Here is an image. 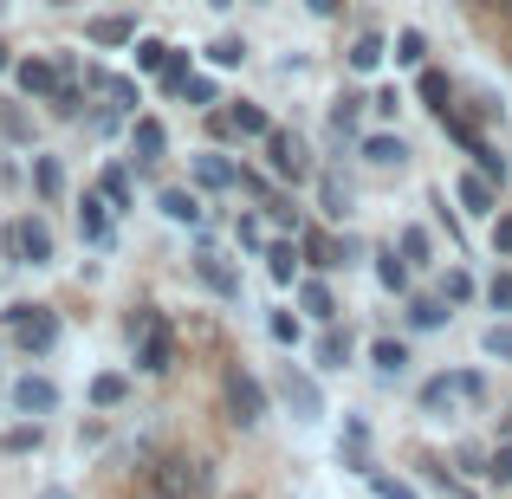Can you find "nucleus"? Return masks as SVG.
Returning <instances> with one entry per match:
<instances>
[{
  "label": "nucleus",
  "mask_w": 512,
  "mask_h": 499,
  "mask_svg": "<svg viewBox=\"0 0 512 499\" xmlns=\"http://www.w3.org/2000/svg\"><path fill=\"white\" fill-rule=\"evenodd\" d=\"M13 409H20V415H52V409H59V383H46V376H20V383H13Z\"/></svg>",
  "instance_id": "nucleus-9"
},
{
  "label": "nucleus",
  "mask_w": 512,
  "mask_h": 499,
  "mask_svg": "<svg viewBox=\"0 0 512 499\" xmlns=\"http://www.w3.org/2000/svg\"><path fill=\"white\" fill-rule=\"evenodd\" d=\"M441 299H448V305L474 299V273H448V279H441Z\"/></svg>",
  "instance_id": "nucleus-38"
},
{
  "label": "nucleus",
  "mask_w": 512,
  "mask_h": 499,
  "mask_svg": "<svg viewBox=\"0 0 512 499\" xmlns=\"http://www.w3.org/2000/svg\"><path fill=\"white\" fill-rule=\"evenodd\" d=\"M363 156H370L376 169H402L409 163V143L402 137H363Z\"/></svg>",
  "instance_id": "nucleus-18"
},
{
  "label": "nucleus",
  "mask_w": 512,
  "mask_h": 499,
  "mask_svg": "<svg viewBox=\"0 0 512 499\" xmlns=\"http://www.w3.org/2000/svg\"><path fill=\"white\" fill-rule=\"evenodd\" d=\"M305 260H318V266H344V240H331V234H305Z\"/></svg>",
  "instance_id": "nucleus-26"
},
{
  "label": "nucleus",
  "mask_w": 512,
  "mask_h": 499,
  "mask_svg": "<svg viewBox=\"0 0 512 499\" xmlns=\"http://www.w3.org/2000/svg\"><path fill=\"white\" fill-rule=\"evenodd\" d=\"M85 39H91V46H124V39H130V20H124V13H111V20H91Z\"/></svg>",
  "instance_id": "nucleus-25"
},
{
  "label": "nucleus",
  "mask_w": 512,
  "mask_h": 499,
  "mask_svg": "<svg viewBox=\"0 0 512 499\" xmlns=\"http://www.w3.org/2000/svg\"><path fill=\"white\" fill-rule=\"evenodd\" d=\"M493 247L512 253V214H500V221H493Z\"/></svg>",
  "instance_id": "nucleus-49"
},
{
  "label": "nucleus",
  "mask_w": 512,
  "mask_h": 499,
  "mask_svg": "<svg viewBox=\"0 0 512 499\" xmlns=\"http://www.w3.org/2000/svg\"><path fill=\"white\" fill-rule=\"evenodd\" d=\"M7 448H13V454H26V448H39V428H13V435H7Z\"/></svg>",
  "instance_id": "nucleus-48"
},
{
  "label": "nucleus",
  "mask_w": 512,
  "mask_h": 499,
  "mask_svg": "<svg viewBox=\"0 0 512 499\" xmlns=\"http://www.w3.org/2000/svg\"><path fill=\"white\" fill-rule=\"evenodd\" d=\"M415 91H422V104H428L435 117H448V98H454L448 72H428V65H422V72H415Z\"/></svg>",
  "instance_id": "nucleus-15"
},
{
  "label": "nucleus",
  "mask_w": 512,
  "mask_h": 499,
  "mask_svg": "<svg viewBox=\"0 0 512 499\" xmlns=\"http://www.w3.org/2000/svg\"><path fill=\"white\" fill-rule=\"evenodd\" d=\"M350 350H357V344H350V331H325V337H318V370H344Z\"/></svg>",
  "instance_id": "nucleus-23"
},
{
  "label": "nucleus",
  "mask_w": 512,
  "mask_h": 499,
  "mask_svg": "<svg viewBox=\"0 0 512 499\" xmlns=\"http://www.w3.org/2000/svg\"><path fill=\"white\" fill-rule=\"evenodd\" d=\"M396 65L422 72V65H428V39H422V33H402V39H396Z\"/></svg>",
  "instance_id": "nucleus-31"
},
{
  "label": "nucleus",
  "mask_w": 512,
  "mask_h": 499,
  "mask_svg": "<svg viewBox=\"0 0 512 499\" xmlns=\"http://www.w3.org/2000/svg\"><path fill=\"white\" fill-rule=\"evenodd\" d=\"M376 279H383V292H409V260H402V247L376 253Z\"/></svg>",
  "instance_id": "nucleus-20"
},
{
  "label": "nucleus",
  "mask_w": 512,
  "mask_h": 499,
  "mask_svg": "<svg viewBox=\"0 0 512 499\" xmlns=\"http://www.w3.org/2000/svg\"><path fill=\"white\" fill-rule=\"evenodd\" d=\"M480 370H441V376H428L422 383V409L428 415H454L461 402H480Z\"/></svg>",
  "instance_id": "nucleus-3"
},
{
  "label": "nucleus",
  "mask_w": 512,
  "mask_h": 499,
  "mask_svg": "<svg viewBox=\"0 0 512 499\" xmlns=\"http://www.w3.org/2000/svg\"><path fill=\"white\" fill-rule=\"evenodd\" d=\"M266 208H273V221H279V227H292V221H299V208H292L286 195H266Z\"/></svg>",
  "instance_id": "nucleus-47"
},
{
  "label": "nucleus",
  "mask_w": 512,
  "mask_h": 499,
  "mask_svg": "<svg viewBox=\"0 0 512 499\" xmlns=\"http://www.w3.org/2000/svg\"><path fill=\"white\" fill-rule=\"evenodd\" d=\"M370 493H376V499H422L409 480H396V474H370Z\"/></svg>",
  "instance_id": "nucleus-35"
},
{
  "label": "nucleus",
  "mask_w": 512,
  "mask_h": 499,
  "mask_svg": "<svg viewBox=\"0 0 512 499\" xmlns=\"http://www.w3.org/2000/svg\"><path fill=\"white\" fill-rule=\"evenodd\" d=\"M506 13H512V0H506Z\"/></svg>",
  "instance_id": "nucleus-55"
},
{
  "label": "nucleus",
  "mask_w": 512,
  "mask_h": 499,
  "mask_svg": "<svg viewBox=\"0 0 512 499\" xmlns=\"http://www.w3.org/2000/svg\"><path fill=\"white\" fill-rule=\"evenodd\" d=\"M111 104H117V111H130V104H137V85H130V78H111Z\"/></svg>",
  "instance_id": "nucleus-46"
},
{
  "label": "nucleus",
  "mask_w": 512,
  "mask_h": 499,
  "mask_svg": "<svg viewBox=\"0 0 512 499\" xmlns=\"http://www.w3.org/2000/svg\"><path fill=\"white\" fill-rule=\"evenodd\" d=\"M487 474H493V480H506V487H512V441H506V448H493Z\"/></svg>",
  "instance_id": "nucleus-45"
},
{
  "label": "nucleus",
  "mask_w": 512,
  "mask_h": 499,
  "mask_svg": "<svg viewBox=\"0 0 512 499\" xmlns=\"http://www.w3.org/2000/svg\"><path fill=\"white\" fill-rule=\"evenodd\" d=\"M65 72H72V59H20V65H13V78H20L26 98H52Z\"/></svg>",
  "instance_id": "nucleus-8"
},
{
  "label": "nucleus",
  "mask_w": 512,
  "mask_h": 499,
  "mask_svg": "<svg viewBox=\"0 0 512 499\" xmlns=\"http://www.w3.org/2000/svg\"><path fill=\"white\" fill-rule=\"evenodd\" d=\"M266 325H273V337H279V344H299V318H292V312H273V318H266Z\"/></svg>",
  "instance_id": "nucleus-42"
},
{
  "label": "nucleus",
  "mask_w": 512,
  "mask_h": 499,
  "mask_svg": "<svg viewBox=\"0 0 512 499\" xmlns=\"http://www.w3.org/2000/svg\"><path fill=\"white\" fill-rule=\"evenodd\" d=\"M221 402H227V415H234L240 428H253L266 415V383L247 370V363H227L221 370Z\"/></svg>",
  "instance_id": "nucleus-2"
},
{
  "label": "nucleus",
  "mask_w": 512,
  "mask_h": 499,
  "mask_svg": "<svg viewBox=\"0 0 512 499\" xmlns=\"http://www.w3.org/2000/svg\"><path fill=\"white\" fill-rule=\"evenodd\" d=\"M33 188H39V195H59V188H65V175H59V163H52V156H39V163H33Z\"/></svg>",
  "instance_id": "nucleus-33"
},
{
  "label": "nucleus",
  "mask_w": 512,
  "mask_h": 499,
  "mask_svg": "<svg viewBox=\"0 0 512 499\" xmlns=\"http://www.w3.org/2000/svg\"><path fill=\"white\" fill-rule=\"evenodd\" d=\"M240 182V169L227 163L221 150H208V156H195V188H214V195H221V188H234Z\"/></svg>",
  "instance_id": "nucleus-11"
},
{
  "label": "nucleus",
  "mask_w": 512,
  "mask_h": 499,
  "mask_svg": "<svg viewBox=\"0 0 512 499\" xmlns=\"http://www.w3.org/2000/svg\"><path fill=\"white\" fill-rule=\"evenodd\" d=\"M156 78H163L169 91H182V78H188V52H175V46H169V52H163V72H156Z\"/></svg>",
  "instance_id": "nucleus-36"
},
{
  "label": "nucleus",
  "mask_w": 512,
  "mask_h": 499,
  "mask_svg": "<svg viewBox=\"0 0 512 499\" xmlns=\"http://www.w3.org/2000/svg\"><path fill=\"white\" fill-rule=\"evenodd\" d=\"M156 208H163L175 227H201V201L188 195V188H163V201H156Z\"/></svg>",
  "instance_id": "nucleus-16"
},
{
  "label": "nucleus",
  "mask_w": 512,
  "mask_h": 499,
  "mask_svg": "<svg viewBox=\"0 0 512 499\" xmlns=\"http://www.w3.org/2000/svg\"><path fill=\"white\" fill-rule=\"evenodd\" d=\"M163 39H143V46H137V65H143V72H163Z\"/></svg>",
  "instance_id": "nucleus-43"
},
{
  "label": "nucleus",
  "mask_w": 512,
  "mask_h": 499,
  "mask_svg": "<svg viewBox=\"0 0 512 499\" xmlns=\"http://www.w3.org/2000/svg\"><path fill=\"white\" fill-rule=\"evenodd\" d=\"M195 279H201V286H214L221 299H234V292H240V273H234V266H227L214 247H201V253H195Z\"/></svg>",
  "instance_id": "nucleus-10"
},
{
  "label": "nucleus",
  "mask_w": 512,
  "mask_h": 499,
  "mask_svg": "<svg viewBox=\"0 0 512 499\" xmlns=\"http://www.w3.org/2000/svg\"><path fill=\"white\" fill-rule=\"evenodd\" d=\"M0 247H7V260L20 253L26 266H52V234L39 221H20V227H0Z\"/></svg>",
  "instance_id": "nucleus-7"
},
{
  "label": "nucleus",
  "mask_w": 512,
  "mask_h": 499,
  "mask_svg": "<svg viewBox=\"0 0 512 499\" xmlns=\"http://www.w3.org/2000/svg\"><path fill=\"white\" fill-rule=\"evenodd\" d=\"M480 344H487V357H506V363H512V325H493Z\"/></svg>",
  "instance_id": "nucleus-40"
},
{
  "label": "nucleus",
  "mask_w": 512,
  "mask_h": 499,
  "mask_svg": "<svg viewBox=\"0 0 512 499\" xmlns=\"http://www.w3.org/2000/svg\"><path fill=\"white\" fill-rule=\"evenodd\" d=\"M396 247H402V260H409V266H428V260H435V234H428V227H402Z\"/></svg>",
  "instance_id": "nucleus-24"
},
{
  "label": "nucleus",
  "mask_w": 512,
  "mask_h": 499,
  "mask_svg": "<svg viewBox=\"0 0 512 499\" xmlns=\"http://www.w3.org/2000/svg\"><path fill=\"white\" fill-rule=\"evenodd\" d=\"M266 163H273L279 182H305L312 175V150H305L299 130H266Z\"/></svg>",
  "instance_id": "nucleus-5"
},
{
  "label": "nucleus",
  "mask_w": 512,
  "mask_h": 499,
  "mask_svg": "<svg viewBox=\"0 0 512 499\" xmlns=\"http://www.w3.org/2000/svg\"><path fill=\"white\" fill-rule=\"evenodd\" d=\"M182 98L188 104H214V78H182Z\"/></svg>",
  "instance_id": "nucleus-44"
},
{
  "label": "nucleus",
  "mask_w": 512,
  "mask_h": 499,
  "mask_svg": "<svg viewBox=\"0 0 512 499\" xmlns=\"http://www.w3.org/2000/svg\"><path fill=\"white\" fill-rule=\"evenodd\" d=\"M137 370H143V376H163V370H169V331H143Z\"/></svg>",
  "instance_id": "nucleus-17"
},
{
  "label": "nucleus",
  "mask_w": 512,
  "mask_h": 499,
  "mask_svg": "<svg viewBox=\"0 0 512 499\" xmlns=\"http://www.w3.org/2000/svg\"><path fill=\"white\" fill-rule=\"evenodd\" d=\"M214 7H234V0H214Z\"/></svg>",
  "instance_id": "nucleus-54"
},
{
  "label": "nucleus",
  "mask_w": 512,
  "mask_h": 499,
  "mask_svg": "<svg viewBox=\"0 0 512 499\" xmlns=\"http://www.w3.org/2000/svg\"><path fill=\"white\" fill-rule=\"evenodd\" d=\"M0 72H7V46H0Z\"/></svg>",
  "instance_id": "nucleus-53"
},
{
  "label": "nucleus",
  "mask_w": 512,
  "mask_h": 499,
  "mask_svg": "<svg viewBox=\"0 0 512 499\" xmlns=\"http://www.w3.org/2000/svg\"><path fill=\"white\" fill-rule=\"evenodd\" d=\"M52 104H59V117H78V111H85V91H78V85H59V91H52Z\"/></svg>",
  "instance_id": "nucleus-41"
},
{
  "label": "nucleus",
  "mask_w": 512,
  "mask_h": 499,
  "mask_svg": "<svg viewBox=\"0 0 512 499\" xmlns=\"http://www.w3.org/2000/svg\"><path fill=\"white\" fill-rule=\"evenodd\" d=\"M350 65H357V72H376V65H383V39H376V33H363L357 46H350Z\"/></svg>",
  "instance_id": "nucleus-32"
},
{
  "label": "nucleus",
  "mask_w": 512,
  "mask_h": 499,
  "mask_svg": "<svg viewBox=\"0 0 512 499\" xmlns=\"http://www.w3.org/2000/svg\"><path fill=\"white\" fill-rule=\"evenodd\" d=\"M454 195H461L467 214H493V182H487V175H461V182H454Z\"/></svg>",
  "instance_id": "nucleus-19"
},
{
  "label": "nucleus",
  "mask_w": 512,
  "mask_h": 499,
  "mask_svg": "<svg viewBox=\"0 0 512 499\" xmlns=\"http://www.w3.org/2000/svg\"><path fill=\"white\" fill-rule=\"evenodd\" d=\"M7 325H13V344L33 350V357H46V350L59 344V312H39V305H13Z\"/></svg>",
  "instance_id": "nucleus-4"
},
{
  "label": "nucleus",
  "mask_w": 512,
  "mask_h": 499,
  "mask_svg": "<svg viewBox=\"0 0 512 499\" xmlns=\"http://www.w3.org/2000/svg\"><path fill=\"white\" fill-rule=\"evenodd\" d=\"M318 195H325V214H338V221L350 214V182H344V175H325V182H318Z\"/></svg>",
  "instance_id": "nucleus-28"
},
{
  "label": "nucleus",
  "mask_w": 512,
  "mask_h": 499,
  "mask_svg": "<svg viewBox=\"0 0 512 499\" xmlns=\"http://www.w3.org/2000/svg\"><path fill=\"white\" fill-rule=\"evenodd\" d=\"M227 124H234L240 137H266V130H273V124H266V111H260V104H234V117H227Z\"/></svg>",
  "instance_id": "nucleus-29"
},
{
  "label": "nucleus",
  "mask_w": 512,
  "mask_h": 499,
  "mask_svg": "<svg viewBox=\"0 0 512 499\" xmlns=\"http://www.w3.org/2000/svg\"><path fill=\"white\" fill-rule=\"evenodd\" d=\"M91 402H98V409H117V402H124V376H91Z\"/></svg>",
  "instance_id": "nucleus-34"
},
{
  "label": "nucleus",
  "mask_w": 512,
  "mask_h": 499,
  "mask_svg": "<svg viewBox=\"0 0 512 499\" xmlns=\"http://www.w3.org/2000/svg\"><path fill=\"white\" fill-rule=\"evenodd\" d=\"M208 59L227 72V65H240V59H247V46H240V39H214V46H208Z\"/></svg>",
  "instance_id": "nucleus-39"
},
{
  "label": "nucleus",
  "mask_w": 512,
  "mask_h": 499,
  "mask_svg": "<svg viewBox=\"0 0 512 499\" xmlns=\"http://www.w3.org/2000/svg\"><path fill=\"white\" fill-rule=\"evenodd\" d=\"M493 305H500V312H512V279H493Z\"/></svg>",
  "instance_id": "nucleus-51"
},
{
  "label": "nucleus",
  "mask_w": 512,
  "mask_h": 499,
  "mask_svg": "<svg viewBox=\"0 0 512 499\" xmlns=\"http://www.w3.org/2000/svg\"><path fill=\"white\" fill-rule=\"evenodd\" d=\"M201 493H208V461H195V454H169V461H156L150 499H201Z\"/></svg>",
  "instance_id": "nucleus-1"
},
{
  "label": "nucleus",
  "mask_w": 512,
  "mask_h": 499,
  "mask_svg": "<svg viewBox=\"0 0 512 499\" xmlns=\"http://www.w3.org/2000/svg\"><path fill=\"white\" fill-rule=\"evenodd\" d=\"M98 195L111 201V208H130V175H124V169H104V175H98Z\"/></svg>",
  "instance_id": "nucleus-30"
},
{
  "label": "nucleus",
  "mask_w": 512,
  "mask_h": 499,
  "mask_svg": "<svg viewBox=\"0 0 512 499\" xmlns=\"http://www.w3.org/2000/svg\"><path fill=\"white\" fill-rule=\"evenodd\" d=\"M402 318H409L415 331H441V325H448V299H428V292H422V299H409Z\"/></svg>",
  "instance_id": "nucleus-21"
},
{
  "label": "nucleus",
  "mask_w": 512,
  "mask_h": 499,
  "mask_svg": "<svg viewBox=\"0 0 512 499\" xmlns=\"http://www.w3.org/2000/svg\"><path fill=\"white\" fill-rule=\"evenodd\" d=\"M266 273H273L279 286H292V279H299V247H292V240H273V247H266Z\"/></svg>",
  "instance_id": "nucleus-22"
},
{
  "label": "nucleus",
  "mask_w": 512,
  "mask_h": 499,
  "mask_svg": "<svg viewBox=\"0 0 512 499\" xmlns=\"http://www.w3.org/2000/svg\"><path fill=\"white\" fill-rule=\"evenodd\" d=\"M305 7H312L318 20H338V13H344V0H305Z\"/></svg>",
  "instance_id": "nucleus-50"
},
{
  "label": "nucleus",
  "mask_w": 512,
  "mask_h": 499,
  "mask_svg": "<svg viewBox=\"0 0 512 499\" xmlns=\"http://www.w3.org/2000/svg\"><path fill=\"white\" fill-rule=\"evenodd\" d=\"M370 363H376V370H383V376H396L402 363H409V350H402L396 337H376V344H370Z\"/></svg>",
  "instance_id": "nucleus-27"
},
{
  "label": "nucleus",
  "mask_w": 512,
  "mask_h": 499,
  "mask_svg": "<svg viewBox=\"0 0 512 499\" xmlns=\"http://www.w3.org/2000/svg\"><path fill=\"white\" fill-rule=\"evenodd\" d=\"M78 227H85L91 247H111V214H104V195H85V201H78Z\"/></svg>",
  "instance_id": "nucleus-13"
},
{
  "label": "nucleus",
  "mask_w": 512,
  "mask_h": 499,
  "mask_svg": "<svg viewBox=\"0 0 512 499\" xmlns=\"http://www.w3.org/2000/svg\"><path fill=\"white\" fill-rule=\"evenodd\" d=\"M273 389L286 396V409L299 415V422H318V415H325V396H318V383L299 370V363H279V370H273Z\"/></svg>",
  "instance_id": "nucleus-6"
},
{
  "label": "nucleus",
  "mask_w": 512,
  "mask_h": 499,
  "mask_svg": "<svg viewBox=\"0 0 512 499\" xmlns=\"http://www.w3.org/2000/svg\"><path fill=\"white\" fill-rule=\"evenodd\" d=\"M299 312L312 318V325H331V318H338V299H331L325 279H305V286H299Z\"/></svg>",
  "instance_id": "nucleus-12"
},
{
  "label": "nucleus",
  "mask_w": 512,
  "mask_h": 499,
  "mask_svg": "<svg viewBox=\"0 0 512 499\" xmlns=\"http://www.w3.org/2000/svg\"><path fill=\"white\" fill-rule=\"evenodd\" d=\"M234 234H240V247H247V253H266V221H260V214H247Z\"/></svg>",
  "instance_id": "nucleus-37"
},
{
  "label": "nucleus",
  "mask_w": 512,
  "mask_h": 499,
  "mask_svg": "<svg viewBox=\"0 0 512 499\" xmlns=\"http://www.w3.org/2000/svg\"><path fill=\"white\" fill-rule=\"evenodd\" d=\"M130 143H137V156H143V163H163V150H169V130L156 124V117H137V124H130Z\"/></svg>",
  "instance_id": "nucleus-14"
},
{
  "label": "nucleus",
  "mask_w": 512,
  "mask_h": 499,
  "mask_svg": "<svg viewBox=\"0 0 512 499\" xmlns=\"http://www.w3.org/2000/svg\"><path fill=\"white\" fill-rule=\"evenodd\" d=\"M39 499H72V493H65V487H52V493H39Z\"/></svg>",
  "instance_id": "nucleus-52"
}]
</instances>
